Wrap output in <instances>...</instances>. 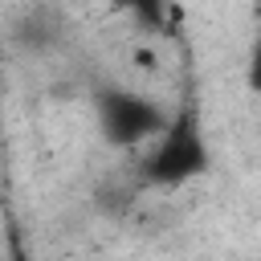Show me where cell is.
<instances>
[{"instance_id":"6da1fadb","label":"cell","mask_w":261,"mask_h":261,"mask_svg":"<svg viewBox=\"0 0 261 261\" xmlns=\"http://www.w3.org/2000/svg\"><path fill=\"white\" fill-rule=\"evenodd\" d=\"M249 90L261 94V37H257V45H253V53H249Z\"/></svg>"}]
</instances>
